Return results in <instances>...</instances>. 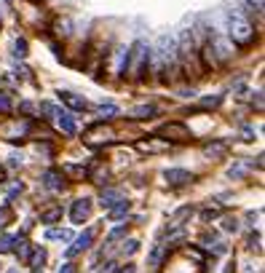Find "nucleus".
<instances>
[{"mask_svg": "<svg viewBox=\"0 0 265 273\" xmlns=\"http://www.w3.org/2000/svg\"><path fill=\"white\" fill-rule=\"evenodd\" d=\"M46 238H51V241H70L72 233H70V230H48Z\"/></svg>", "mask_w": 265, "mask_h": 273, "instance_id": "19", "label": "nucleus"}, {"mask_svg": "<svg viewBox=\"0 0 265 273\" xmlns=\"http://www.w3.org/2000/svg\"><path fill=\"white\" fill-rule=\"evenodd\" d=\"M148 62H150V46L145 41H137L134 48L129 51V59H126V70L134 81H142V75L148 72Z\"/></svg>", "mask_w": 265, "mask_h": 273, "instance_id": "4", "label": "nucleus"}, {"mask_svg": "<svg viewBox=\"0 0 265 273\" xmlns=\"http://www.w3.org/2000/svg\"><path fill=\"white\" fill-rule=\"evenodd\" d=\"M190 180H193V174L185 172V169H169V172H166V182H169V185H174V187L188 185Z\"/></svg>", "mask_w": 265, "mask_h": 273, "instance_id": "8", "label": "nucleus"}, {"mask_svg": "<svg viewBox=\"0 0 265 273\" xmlns=\"http://www.w3.org/2000/svg\"><path fill=\"white\" fill-rule=\"evenodd\" d=\"M59 273H75V265H70V263H67V265H65V268H62Z\"/></svg>", "mask_w": 265, "mask_h": 273, "instance_id": "35", "label": "nucleus"}, {"mask_svg": "<svg viewBox=\"0 0 265 273\" xmlns=\"http://www.w3.org/2000/svg\"><path fill=\"white\" fill-rule=\"evenodd\" d=\"M16 244H19V247H16V254H19L22 260H27V257H30V244H27V241H19V238H16Z\"/></svg>", "mask_w": 265, "mask_h": 273, "instance_id": "24", "label": "nucleus"}, {"mask_svg": "<svg viewBox=\"0 0 265 273\" xmlns=\"http://www.w3.org/2000/svg\"><path fill=\"white\" fill-rule=\"evenodd\" d=\"M35 273H38V271H35Z\"/></svg>", "mask_w": 265, "mask_h": 273, "instance_id": "39", "label": "nucleus"}, {"mask_svg": "<svg viewBox=\"0 0 265 273\" xmlns=\"http://www.w3.org/2000/svg\"><path fill=\"white\" fill-rule=\"evenodd\" d=\"M110 136H112V132L110 129H91V132L86 134V145H102V142H110Z\"/></svg>", "mask_w": 265, "mask_h": 273, "instance_id": "11", "label": "nucleus"}, {"mask_svg": "<svg viewBox=\"0 0 265 273\" xmlns=\"http://www.w3.org/2000/svg\"><path fill=\"white\" fill-rule=\"evenodd\" d=\"M246 169H249V163H236V166L230 169V177H244Z\"/></svg>", "mask_w": 265, "mask_h": 273, "instance_id": "29", "label": "nucleus"}, {"mask_svg": "<svg viewBox=\"0 0 265 273\" xmlns=\"http://www.w3.org/2000/svg\"><path fill=\"white\" fill-rule=\"evenodd\" d=\"M236 228H239V225H236V220H225V230H236Z\"/></svg>", "mask_w": 265, "mask_h": 273, "instance_id": "34", "label": "nucleus"}, {"mask_svg": "<svg viewBox=\"0 0 265 273\" xmlns=\"http://www.w3.org/2000/svg\"><path fill=\"white\" fill-rule=\"evenodd\" d=\"M139 249V244L137 241H129V247H123V252H129V254H134Z\"/></svg>", "mask_w": 265, "mask_h": 273, "instance_id": "32", "label": "nucleus"}, {"mask_svg": "<svg viewBox=\"0 0 265 273\" xmlns=\"http://www.w3.org/2000/svg\"><path fill=\"white\" fill-rule=\"evenodd\" d=\"M14 241H16V238L3 236V238H0V252H11V249H14Z\"/></svg>", "mask_w": 265, "mask_h": 273, "instance_id": "30", "label": "nucleus"}, {"mask_svg": "<svg viewBox=\"0 0 265 273\" xmlns=\"http://www.w3.org/2000/svg\"><path fill=\"white\" fill-rule=\"evenodd\" d=\"M115 268H118V265H115V263H107V268H102V271H99V273H115Z\"/></svg>", "mask_w": 265, "mask_h": 273, "instance_id": "33", "label": "nucleus"}, {"mask_svg": "<svg viewBox=\"0 0 265 273\" xmlns=\"http://www.w3.org/2000/svg\"><path fill=\"white\" fill-rule=\"evenodd\" d=\"M115 113H118L115 105H102V107H99V118H102V121H105V118H112Z\"/></svg>", "mask_w": 265, "mask_h": 273, "instance_id": "23", "label": "nucleus"}, {"mask_svg": "<svg viewBox=\"0 0 265 273\" xmlns=\"http://www.w3.org/2000/svg\"><path fill=\"white\" fill-rule=\"evenodd\" d=\"M56 220H62V206H48V209L41 212V223L51 225V223H56Z\"/></svg>", "mask_w": 265, "mask_h": 273, "instance_id": "13", "label": "nucleus"}, {"mask_svg": "<svg viewBox=\"0 0 265 273\" xmlns=\"http://www.w3.org/2000/svg\"><path fill=\"white\" fill-rule=\"evenodd\" d=\"M150 59H153L155 81H161V83L169 81V70H174V72L179 70L177 48H174V41H172L169 35H161V38H158V46H155V51L150 54Z\"/></svg>", "mask_w": 265, "mask_h": 273, "instance_id": "1", "label": "nucleus"}, {"mask_svg": "<svg viewBox=\"0 0 265 273\" xmlns=\"http://www.w3.org/2000/svg\"><path fill=\"white\" fill-rule=\"evenodd\" d=\"M11 220H14V209H11L8 204H5V206H0V230H3Z\"/></svg>", "mask_w": 265, "mask_h": 273, "instance_id": "18", "label": "nucleus"}, {"mask_svg": "<svg viewBox=\"0 0 265 273\" xmlns=\"http://www.w3.org/2000/svg\"><path fill=\"white\" fill-rule=\"evenodd\" d=\"M94 236H97V228H86V230L78 236V241L72 244V247H67V257H75V254H81V252H86L88 247H91V241H94Z\"/></svg>", "mask_w": 265, "mask_h": 273, "instance_id": "5", "label": "nucleus"}, {"mask_svg": "<svg viewBox=\"0 0 265 273\" xmlns=\"http://www.w3.org/2000/svg\"><path fill=\"white\" fill-rule=\"evenodd\" d=\"M46 263V249H35V254H32V260H30V265H43Z\"/></svg>", "mask_w": 265, "mask_h": 273, "instance_id": "25", "label": "nucleus"}, {"mask_svg": "<svg viewBox=\"0 0 265 273\" xmlns=\"http://www.w3.org/2000/svg\"><path fill=\"white\" fill-rule=\"evenodd\" d=\"M0 132L5 134V139H14V134H24L27 132V123H19V121H14L11 126H3Z\"/></svg>", "mask_w": 265, "mask_h": 273, "instance_id": "16", "label": "nucleus"}, {"mask_svg": "<svg viewBox=\"0 0 265 273\" xmlns=\"http://www.w3.org/2000/svg\"><path fill=\"white\" fill-rule=\"evenodd\" d=\"M115 201H123V193L115 187H107L102 190V206H115Z\"/></svg>", "mask_w": 265, "mask_h": 273, "instance_id": "12", "label": "nucleus"}, {"mask_svg": "<svg viewBox=\"0 0 265 273\" xmlns=\"http://www.w3.org/2000/svg\"><path fill=\"white\" fill-rule=\"evenodd\" d=\"M8 273H19V271H8Z\"/></svg>", "mask_w": 265, "mask_h": 273, "instance_id": "38", "label": "nucleus"}, {"mask_svg": "<svg viewBox=\"0 0 265 273\" xmlns=\"http://www.w3.org/2000/svg\"><path fill=\"white\" fill-rule=\"evenodd\" d=\"M88 214H91V201H88V198H78V201L72 204V212H70L72 223H83Z\"/></svg>", "mask_w": 265, "mask_h": 273, "instance_id": "7", "label": "nucleus"}, {"mask_svg": "<svg viewBox=\"0 0 265 273\" xmlns=\"http://www.w3.org/2000/svg\"><path fill=\"white\" fill-rule=\"evenodd\" d=\"M43 185H46L48 190H62V187H65V174L51 169V172H46V177H43Z\"/></svg>", "mask_w": 265, "mask_h": 273, "instance_id": "10", "label": "nucleus"}, {"mask_svg": "<svg viewBox=\"0 0 265 273\" xmlns=\"http://www.w3.org/2000/svg\"><path fill=\"white\" fill-rule=\"evenodd\" d=\"M177 48V62H179V70L185 75H201V62H199V48H196V41H193V30H182L174 43Z\"/></svg>", "mask_w": 265, "mask_h": 273, "instance_id": "2", "label": "nucleus"}, {"mask_svg": "<svg viewBox=\"0 0 265 273\" xmlns=\"http://www.w3.org/2000/svg\"><path fill=\"white\" fill-rule=\"evenodd\" d=\"M204 153H206V156H212V158H220V156L228 153V145H225V142H209V145L204 147Z\"/></svg>", "mask_w": 265, "mask_h": 273, "instance_id": "14", "label": "nucleus"}, {"mask_svg": "<svg viewBox=\"0 0 265 273\" xmlns=\"http://www.w3.org/2000/svg\"><path fill=\"white\" fill-rule=\"evenodd\" d=\"M59 102L72 107V110H86V99H81V96L72 94V91H59Z\"/></svg>", "mask_w": 265, "mask_h": 273, "instance_id": "9", "label": "nucleus"}, {"mask_svg": "<svg viewBox=\"0 0 265 273\" xmlns=\"http://www.w3.org/2000/svg\"><path fill=\"white\" fill-rule=\"evenodd\" d=\"M0 182H5V172H3V166H0Z\"/></svg>", "mask_w": 265, "mask_h": 273, "instance_id": "37", "label": "nucleus"}, {"mask_svg": "<svg viewBox=\"0 0 265 273\" xmlns=\"http://www.w3.org/2000/svg\"><path fill=\"white\" fill-rule=\"evenodd\" d=\"M220 214V206H206L204 212H201V220H204V223H209L212 217H217Z\"/></svg>", "mask_w": 265, "mask_h": 273, "instance_id": "26", "label": "nucleus"}, {"mask_svg": "<svg viewBox=\"0 0 265 273\" xmlns=\"http://www.w3.org/2000/svg\"><path fill=\"white\" fill-rule=\"evenodd\" d=\"M139 150H166V142H137Z\"/></svg>", "mask_w": 265, "mask_h": 273, "instance_id": "20", "label": "nucleus"}, {"mask_svg": "<svg viewBox=\"0 0 265 273\" xmlns=\"http://www.w3.org/2000/svg\"><path fill=\"white\" fill-rule=\"evenodd\" d=\"M56 123H59V129L65 134H75V121H72L67 113H62V115H56Z\"/></svg>", "mask_w": 265, "mask_h": 273, "instance_id": "15", "label": "nucleus"}, {"mask_svg": "<svg viewBox=\"0 0 265 273\" xmlns=\"http://www.w3.org/2000/svg\"><path fill=\"white\" fill-rule=\"evenodd\" d=\"M155 115V107L153 105H139L132 110V118H153Z\"/></svg>", "mask_w": 265, "mask_h": 273, "instance_id": "17", "label": "nucleus"}, {"mask_svg": "<svg viewBox=\"0 0 265 273\" xmlns=\"http://www.w3.org/2000/svg\"><path fill=\"white\" fill-rule=\"evenodd\" d=\"M169 252V244H163V247H158L153 252V257H150V265H161V260H163V254Z\"/></svg>", "mask_w": 265, "mask_h": 273, "instance_id": "21", "label": "nucleus"}, {"mask_svg": "<svg viewBox=\"0 0 265 273\" xmlns=\"http://www.w3.org/2000/svg\"><path fill=\"white\" fill-rule=\"evenodd\" d=\"M228 35L233 43L249 46L255 41V27H252V22L241 11H228Z\"/></svg>", "mask_w": 265, "mask_h": 273, "instance_id": "3", "label": "nucleus"}, {"mask_svg": "<svg viewBox=\"0 0 265 273\" xmlns=\"http://www.w3.org/2000/svg\"><path fill=\"white\" fill-rule=\"evenodd\" d=\"M0 113H11V99L5 91H0Z\"/></svg>", "mask_w": 265, "mask_h": 273, "instance_id": "31", "label": "nucleus"}, {"mask_svg": "<svg viewBox=\"0 0 265 273\" xmlns=\"http://www.w3.org/2000/svg\"><path fill=\"white\" fill-rule=\"evenodd\" d=\"M121 273H134V265H126V268H123Z\"/></svg>", "mask_w": 265, "mask_h": 273, "instance_id": "36", "label": "nucleus"}, {"mask_svg": "<svg viewBox=\"0 0 265 273\" xmlns=\"http://www.w3.org/2000/svg\"><path fill=\"white\" fill-rule=\"evenodd\" d=\"M220 102H222V96H206V99L201 102V107H206V110H214Z\"/></svg>", "mask_w": 265, "mask_h": 273, "instance_id": "28", "label": "nucleus"}, {"mask_svg": "<svg viewBox=\"0 0 265 273\" xmlns=\"http://www.w3.org/2000/svg\"><path fill=\"white\" fill-rule=\"evenodd\" d=\"M14 56H19V59H24V56H27V43L24 41H16L14 43Z\"/></svg>", "mask_w": 265, "mask_h": 273, "instance_id": "27", "label": "nucleus"}, {"mask_svg": "<svg viewBox=\"0 0 265 273\" xmlns=\"http://www.w3.org/2000/svg\"><path fill=\"white\" fill-rule=\"evenodd\" d=\"M129 212V201H121L118 206H112V212H110V217L112 220H118V217H123V214Z\"/></svg>", "mask_w": 265, "mask_h": 273, "instance_id": "22", "label": "nucleus"}, {"mask_svg": "<svg viewBox=\"0 0 265 273\" xmlns=\"http://www.w3.org/2000/svg\"><path fill=\"white\" fill-rule=\"evenodd\" d=\"M161 134H166V139H174V142H188L190 139V132L182 126V123H166L161 129Z\"/></svg>", "mask_w": 265, "mask_h": 273, "instance_id": "6", "label": "nucleus"}]
</instances>
